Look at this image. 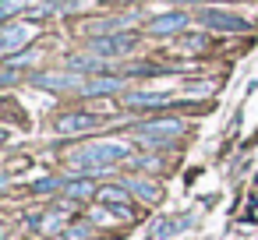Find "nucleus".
I'll return each instance as SVG.
<instances>
[{
	"label": "nucleus",
	"instance_id": "nucleus-1",
	"mask_svg": "<svg viewBox=\"0 0 258 240\" xmlns=\"http://www.w3.org/2000/svg\"><path fill=\"white\" fill-rule=\"evenodd\" d=\"M127 145L124 141H92V145H85V148H78L75 155H71V163L78 166V170H106V166H113V163H120V159H127Z\"/></svg>",
	"mask_w": 258,
	"mask_h": 240
},
{
	"label": "nucleus",
	"instance_id": "nucleus-2",
	"mask_svg": "<svg viewBox=\"0 0 258 240\" xmlns=\"http://www.w3.org/2000/svg\"><path fill=\"white\" fill-rule=\"evenodd\" d=\"M180 131H184L180 120H152V124H138L135 138H138L142 145H166V141L177 138Z\"/></svg>",
	"mask_w": 258,
	"mask_h": 240
},
{
	"label": "nucleus",
	"instance_id": "nucleus-3",
	"mask_svg": "<svg viewBox=\"0 0 258 240\" xmlns=\"http://www.w3.org/2000/svg\"><path fill=\"white\" fill-rule=\"evenodd\" d=\"M99 57H124V53H131L135 46H138V36L135 32H113V36H99V39H92L89 43Z\"/></svg>",
	"mask_w": 258,
	"mask_h": 240
},
{
	"label": "nucleus",
	"instance_id": "nucleus-4",
	"mask_svg": "<svg viewBox=\"0 0 258 240\" xmlns=\"http://www.w3.org/2000/svg\"><path fill=\"white\" fill-rule=\"evenodd\" d=\"M198 22H202L205 29H216V32H247V22H244V18H237V15H230V11H216V8L198 11Z\"/></svg>",
	"mask_w": 258,
	"mask_h": 240
},
{
	"label": "nucleus",
	"instance_id": "nucleus-5",
	"mask_svg": "<svg viewBox=\"0 0 258 240\" xmlns=\"http://www.w3.org/2000/svg\"><path fill=\"white\" fill-rule=\"evenodd\" d=\"M32 36H36V29L29 22H8L4 25V36H0V50H4V57H11L18 46L32 43Z\"/></svg>",
	"mask_w": 258,
	"mask_h": 240
},
{
	"label": "nucleus",
	"instance_id": "nucleus-6",
	"mask_svg": "<svg viewBox=\"0 0 258 240\" xmlns=\"http://www.w3.org/2000/svg\"><path fill=\"white\" fill-rule=\"evenodd\" d=\"M92 127H99V117H92V113H64L57 120V134H82Z\"/></svg>",
	"mask_w": 258,
	"mask_h": 240
},
{
	"label": "nucleus",
	"instance_id": "nucleus-7",
	"mask_svg": "<svg viewBox=\"0 0 258 240\" xmlns=\"http://www.w3.org/2000/svg\"><path fill=\"white\" fill-rule=\"evenodd\" d=\"M184 25H187L184 15H159V18L149 22V32H152V36H173V32H180Z\"/></svg>",
	"mask_w": 258,
	"mask_h": 240
},
{
	"label": "nucleus",
	"instance_id": "nucleus-8",
	"mask_svg": "<svg viewBox=\"0 0 258 240\" xmlns=\"http://www.w3.org/2000/svg\"><path fill=\"white\" fill-rule=\"evenodd\" d=\"M191 222H195L191 215H177V219H159V226H156V236H159V240H166V236H177V233H184V229H187Z\"/></svg>",
	"mask_w": 258,
	"mask_h": 240
},
{
	"label": "nucleus",
	"instance_id": "nucleus-9",
	"mask_svg": "<svg viewBox=\"0 0 258 240\" xmlns=\"http://www.w3.org/2000/svg\"><path fill=\"white\" fill-rule=\"evenodd\" d=\"M127 103L131 106H163V103H170V96L166 92H131Z\"/></svg>",
	"mask_w": 258,
	"mask_h": 240
},
{
	"label": "nucleus",
	"instance_id": "nucleus-10",
	"mask_svg": "<svg viewBox=\"0 0 258 240\" xmlns=\"http://www.w3.org/2000/svg\"><path fill=\"white\" fill-rule=\"evenodd\" d=\"M127 187H131L138 198H145V201H159V187H156L152 180H142V177H135V180H127Z\"/></svg>",
	"mask_w": 258,
	"mask_h": 240
},
{
	"label": "nucleus",
	"instance_id": "nucleus-11",
	"mask_svg": "<svg viewBox=\"0 0 258 240\" xmlns=\"http://www.w3.org/2000/svg\"><path fill=\"white\" fill-rule=\"evenodd\" d=\"M99 201L110 205V208H127V191L124 187H103L99 191Z\"/></svg>",
	"mask_w": 258,
	"mask_h": 240
},
{
	"label": "nucleus",
	"instance_id": "nucleus-12",
	"mask_svg": "<svg viewBox=\"0 0 258 240\" xmlns=\"http://www.w3.org/2000/svg\"><path fill=\"white\" fill-rule=\"evenodd\" d=\"M64 191H68V198H78V201L96 194V187H92L89 180H68V184H64Z\"/></svg>",
	"mask_w": 258,
	"mask_h": 240
},
{
	"label": "nucleus",
	"instance_id": "nucleus-13",
	"mask_svg": "<svg viewBox=\"0 0 258 240\" xmlns=\"http://www.w3.org/2000/svg\"><path fill=\"white\" fill-rule=\"evenodd\" d=\"M32 226L36 229H43V233H57V229H64V215H39V219H32Z\"/></svg>",
	"mask_w": 258,
	"mask_h": 240
},
{
	"label": "nucleus",
	"instance_id": "nucleus-14",
	"mask_svg": "<svg viewBox=\"0 0 258 240\" xmlns=\"http://www.w3.org/2000/svg\"><path fill=\"white\" fill-rule=\"evenodd\" d=\"M46 8H71V0H46Z\"/></svg>",
	"mask_w": 258,
	"mask_h": 240
}]
</instances>
